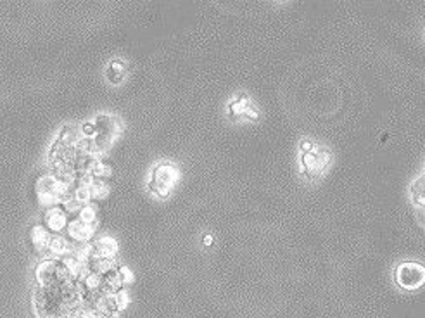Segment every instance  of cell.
<instances>
[{"label": "cell", "mask_w": 425, "mask_h": 318, "mask_svg": "<svg viewBox=\"0 0 425 318\" xmlns=\"http://www.w3.org/2000/svg\"><path fill=\"white\" fill-rule=\"evenodd\" d=\"M394 279L399 287L406 290H415L425 284V266H422L420 263L404 261L397 265Z\"/></svg>", "instance_id": "obj_3"}, {"label": "cell", "mask_w": 425, "mask_h": 318, "mask_svg": "<svg viewBox=\"0 0 425 318\" xmlns=\"http://www.w3.org/2000/svg\"><path fill=\"white\" fill-rule=\"evenodd\" d=\"M180 171L175 164L171 163H159L152 170V178L149 182L147 189L151 194L158 195V197L164 199L169 195V191L173 189V185L178 182Z\"/></svg>", "instance_id": "obj_2"}, {"label": "cell", "mask_w": 425, "mask_h": 318, "mask_svg": "<svg viewBox=\"0 0 425 318\" xmlns=\"http://www.w3.org/2000/svg\"><path fill=\"white\" fill-rule=\"evenodd\" d=\"M69 242L63 237H50V244H49V251L54 253V254H63L64 251H69Z\"/></svg>", "instance_id": "obj_13"}, {"label": "cell", "mask_w": 425, "mask_h": 318, "mask_svg": "<svg viewBox=\"0 0 425 318\" xmlns=\"http://www.w3.org/2000/svg\"><path fill=\"white\" fill-rule=\"evenodd\" d=\"M28 244L32 246V249L35 253H43L49 251L50 244V233L45 226L42 225H33L28 232Z\"/></svg>", "instance_id": "obj_6"}, {"label": "cell", "mask_w": 425, "mask_h": 318, "mask_svg": "<svg viewBox=\"0 0 425 318\" xmlns=\"http://www.w3.org/2000/svg\"><path fill=\"white\" fill-rule=\"evenodd\" d=\"M80 220L85 223H92L95 220V211L92 208H83L80 213Z\"/></svg>", "instance_id": "obj_14"}, {"label": "cell", "mask_w": 425, "mask_h": 318, "mask_svg": "<svg viewBox=\"0 0 425 318\" xmlns=\"http://www.w3.org/2000/svg\"><path fill=\"white\" fill-rule=\"evenodd\" d=\"M128 74V66L125 61L121 59H113L107 63L104 69V76L105 80L111 83V85H121L125 82V78Z\"/></svg>", "instance_id": "obj_8"}, {"label": "cell", "mask_w": 425, "mask_h": 318, "mask_svg": "<svg viewBox=\"0 0 425 318\" xmlns=\"http://www.w3.org/2000/svg\"><path fill=\"white\" fill-rule=\"evenodd\" d=\"M43 222H45L47 230H61L66 225V215L61 208H50L43 215Z\"/></svg>", "instance_id": "obj_9"}, {"label": "cell", "mask_w": 425, "mask_h": 318, "mask_svg": "<svg viewBox=\"0 0 425 318\" xmlns=\"http://www.w3.org/2000/svg\"><path fill=\"white\" fill-rule=\"evenodd\" d=\"M301 147H302V151H304V154H308V152H311V144H309V142H302Z\"/></svg>", "instance_id": "obj_15"}, {"label": "cell", "mask_w": 425, "mask_h": 318, "mask_svg": "<svg viewBox=\"0 0 425 318\" xmlns=\"http://www.w3.org/2000/svg\"><path fill=\"white\" fill-rule=\"evenodd\" d=\"M67 272L66 265L61 261H47L40 263L36 268V280L40 286H56V284L67 282Z\"/></svg>", "instance_id": "obj_4"}, {"label": "cell", "mask_w": 425, "mask_h": 318, "mask_svg": "<svg viewBox=\"0 0 425 318\" xmlns=\"http://www.w3.org/2000/svg\"><path fill=\"white\" fill-rule=\"evenodd\" d=\"M118 251V244L111 237H100L92 244L90 248V258H104L111 259Z\"/></svg>", "instance_id": "obj_7"}, {"label": "cell", "mask_w": 425, "mask_h": 318, "mask_svg": "<svg viewBox=\"0 0 425 318\" xmlns=\"http://www.w3.org/2000/svg\"><path fill=\"white\" fill-rule=\"evenodd\" d=\"M92 233H94V225L92 223H85L81 220H76V222H73L69 225V235L78 242L90 239Z\"/></svg>", "instance_id": "obj_11"}, {"label": "cell", "mask_w": 425, "mask_h": 318, "mask_svg": "<svg viewBox=\"0 0 425 318\" xmlns=\"http://www.w3.org/2000/svg\"><path fill=\"white\" fill-rule=\"evenodd\" d=\"M302 168L308 175H315L316 171L320 173V168H318V156L315 152H308V154L302 156Z\"/></svg>", "instance_id": "obj_12"}, {"label": "cell", "mask_w": 425, "mask_h": 318, "mask_svg": "<svg viewBox=\"0 0 425 318\" xmlns=\"http://www.w3.org/2000/svg\"><path fill=\"white\" fill-rule=\"evenodd\" d=\"M38 318H74L80 311V294L71 284L40 286L33 294Z\"/></svg>", "instance_id": "obj_1"}, {"label": "cell", "mask_w": 425, "mask_h": 318, "mask_svg": "<svg viewBox=\"0 0 425 318\" xmlns=\"http://www.w3.org/2000/svg\"><path fill=\"white\" fill-rule=\"evenodd\" d=\"M202 242H204V246H211L213 244V235H204Z\"/></svg>", "instance_id": "obj_16"}, {"label": "cell", "mask_w": 425, "mask_h": 318, "mask_svg": "<svg viewBox=\"0 0 425 318\" xmlns=\"http://www.w3.org/2000/svg\"><path fill=\"white\" fill-rule=\"evenodd\" d=\"M230 116L233 118H240V116H251V118H256L258 113L256 111L251 109V104H249V97L240 94L239 99L235 102L230 104Z\"/></svg>", "instance_id": "obj_10"}, {"label": "cell", "mask_w": 425, "mask_h": 318, "mask_svg": "<svg viewBox=\"0 0 425 318\" xmlns=\"http://www.w3.org/2000/svg\"><path fill=\"white\" fill-rule=\"evenodd\" d=\"M121 135V123L118 118L113 116H98L95 121V142L98 147H109L111 142Z\"/></svg>", "instance_id": "obj_5"}]
</instances>
